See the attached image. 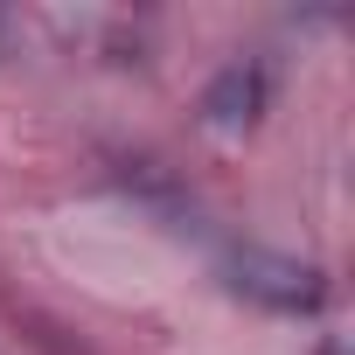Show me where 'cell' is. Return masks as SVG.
<instances>
[{
  "label": "cell",
  "mask_w": 355,
  "mask_h": 355,
  "mask_svg": "<svg viewBox=\"0 0 355 355\" xmlns=\"http://www.w3.org/2000/svg\"><path fill=\"white\" fill-rule=\"evenodd\" d=\"M230 286H237L244 300L279 306V313H313V306L327 300V279H320L313 265L272 258V251H237V258H230Z\"/></svg>",
  "instance_id": "obj_1"
},
{
  "label": "cell",
  "mask_w": 355,
  "mask_h": 355,
  "mask_svg": "<svg viewBox=\"0 0 355 355\" xmlns=\"http://www.w3.org/2000/svg\"><path fill=\"white\" fill-rule=\"evenodd\" d=\"M258 105H265V77L258 70H223L216 84H209V98H202V112L216 119V125H251L258 119Z\"/></svg>",
  "instance_id": "obj_2"
}]
</instances>
